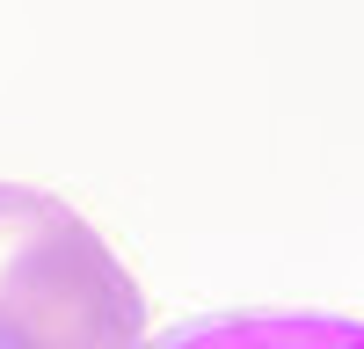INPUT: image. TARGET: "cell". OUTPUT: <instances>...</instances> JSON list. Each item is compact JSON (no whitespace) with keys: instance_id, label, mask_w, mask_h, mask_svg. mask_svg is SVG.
Returning a JSON list of instances; mask_svg holds the SVG:
<instances>
[{"instance_id":"2","label":"cell","mask_w":364,"mask_h":349,"mask_svg":"<svg viewBox=\"0 0 364 349\" xmlns=\"http://www.w3.org/2000/svg\"><path fill=\"white\" fill-rule=\"evenodd\" d=\"M154 349H364V320L350 313H211L182 320Z\"/></svg>"},{"instance_id":"1","label":"cell","mask_w":364,"mask_h":349,"mask_svg":"<svg viewBox=\"0 0 364 349\" xmlns=\"http://www.w3.org/2000/svg\"><path fill=\"white\" fill-rule=\"evenodd\" d=\"M0 349H146V291L66 196L0 182Z\"/></svg>"}]
</instances>
